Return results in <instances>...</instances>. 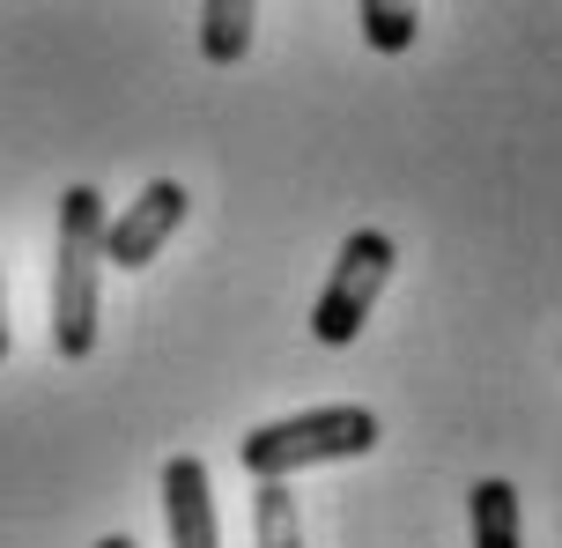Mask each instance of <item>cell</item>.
<instances>
[{"label": "cell", "mask_w": 562, "mask_h": 548, "mask_svg": "<svg viewBox=\"0 0 562 548\" xmlns=\"http://www.w3.org/2000/svg\"><path fill=\"white\" fill-rule=\"evenodd\" d=\"M104 193L67 186L59 193V245H53V348L67 364L97 356L104 326Z\"/></svg>", "instance_id": "1"}, {"label": "cell", "mask_w": 562, "mask_h": 548, "mask_svg": "<svg viewBox=\"0 0 562 548\" xmlns=\"http://www.w3.org/2000/svg\"><path fill=\"white\" fill-rule=\"evenodd\" d=\"M363 452H378V415L363 401H334V407H304V415H281V423L245 430L237 467L252 482H296L304 467L363 460Z\"/></svg>", "instance_id": "2"}, {"label": "cell", "mask_w": 562, "mask_h": 548, "mask_svg": "<svg viewBox=\"0 0 562 548\" xmlns=\"http://www.w3.org/2000/svg\"><path fill=\"white\" fill-rule=\"evenodd\" d=\"M393 267H400V245L385 231H348L340 237L334 275H326L318 304H311L318 348H348L356 334H363L370 312H378V297H385V282H393Z\"/></svg>", "instance_id": "3"}, {"label": "cell", "mask_w": 562, "mask_h": 548, "mask_svg": "<svg viewBox=\"0 0 562 548\" xmlns=\"http://www.w3.org/2000/svg\"><path fill=\"white\" fill-rule=\"evenodd\" d=\"M186 208H193V193H186L178 178H148L134 201H126L112 223H104V267H119V275H140V267H148V260L170 245V237H178Z\"/></svg>", "instance_id": "4"}, {"label": "cell", "mask_w": 562, "mask_h": 548, "mask_svg": "<svg viewBox=\"0 0 562 548\" xmlns=\"http://www.w3.org/2000/svg\"><path fill=\"white\" fill-rule=\"evenodd\" d=\"M164 526H170V548H223L215 482H207L200 452H170L164 460Z\"/></svg>", "instance_id": "5"}, {"label": "cell", "mask_w": 562, "mask_h": 548, "mask_svg": "<svg viewBox=\"0 0 562 548\" xmlns=\"http://www.w3.org/2000/svg\"><path fill=\"white\" fill-rule=\"evenodd\" d=\"M467 519H474V548H526V526H518V490H510L504 474L474 482Z\"/></svg>", "instance_id": "6"}, {"label": "cell", "mask_w": 562, "mask_h": 548, "mask_svg": "<svg viewBox=\"0 0 562 548\" xmlns=\"http://www.w3.org/2000/svg\"><path fill=\"white\" fill-rule=\"evenodd\" d=\"M252 23H259L252 0H207L200 8V53L215 59V67H237V59L252 53Z\"/></svg>", "instance_id": "7"}, {"label": "cell", "mask_w": 562, "mask_h": 548, "mask_svg": "<svg viewBox=\"0 0 562 548\" xmlns=\"http://www.w3.org/2000/svg\"><path fill=\"white\" fill-rule=\"evenodd\" d=\"M252 541L259 548H304L296 490H289V482H259V496H252Z\"/></svg>", "instance_id": "8"}, {"label": "cell", "mask_w": 562, "mask_h": 548, "mask_svg": "<svg viewBox=\"0 0 562 548\" xmlns=\"http://www.w3.org/2000/svg\"><path fill=\"white\" fill-rule=\"evenodd\" d=\"M356 30H363L370 53H407L415 30H422V15H415V8H400V0H363V8H356Z\"/></svg>", "instance_id": "9"}, {"label": "cell", "mask_w": 562, "mask_h": 548, "mask_svg": "<svg viewBox=\"0 0 562 548\" xmlns=\"http://www.w3.org/2000/svg\"><path fill=\"white\" fill-rule=\"evenodd\" d=\"M0 364H8V289H0Z\"/></svg>", "instance_id": "10"}, {"label": "cell", "mask_w": 562, "mask_h": 548, "mask_svg": "<svg viewBox=\"0 0 562 548\" xmlns=\"http://www.w3.org/2000/svg\"><path fill=\"white\" fill-rule=\"evenodd\" d=\"M97 548H134V541H126V534H97Z\"/></svg>", "instance_id": "11"}]
</instances>
